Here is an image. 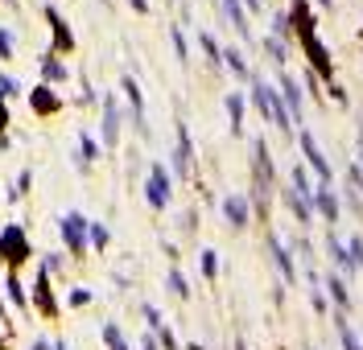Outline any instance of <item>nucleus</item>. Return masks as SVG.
<instances>
[{"mask_svg": "<svg viewBox=\"0 0 363 350\" xmlns=\"http://www.w3.org/2000/svg\"><path fill=\"white\" fill-rule=\"evenodd\" d=\"M223 12H227V21L236 25V33H240V37H248V17H244L240 0H223Z\"/></svg>", "mask_w": 363, "mask_h": 350, "instance_id": "obj_14", "label": "nucleus"}, {"mask_svg": "<svg viewBox=\"0 0 363 350\" xmlns=\"http://www.w3.org/2000/svg\"><path fill=\"white\" fill-rule=\"evenodd\" d=\"M95 157H99L95 140H91V136H83V169H87V161H95Z\"/></svg>", "mask_w": 363, "mask_h": 350, "instance_id": "obj_25", "label": "nucleus"}, {"mask_svg": "<svg viewBox=\"0 0 363 350\" xmlns=\"http://www.w3.org/2000/svg\"><path fill=\"white\" fill-rule=\"evenodd\" d=\"M252 99H256V107L265 111V120H273L277 128H289V111L281 107V99H277V91L269 87V83H252Z\"/></svg>", "mask_w": 363, "mask_h": 350, "instance_id": "obj_2", "label": "nucleus"}, {"mask_svg": "<svg viewBox=\"0 0 363 350\" xmlns=\"http://www.w3.org/2000/svg\"><path fill=\"white\" fill-rule=\"evenodd\" d=\"M8 301H12L17 309H25V305H29V297H25V289H21V281H17V276H8Z\"/></svg>", "mask_w": 363, "mask_h": 350, "instance_id": "obj_19", "label": "nucleus"}, {"mask_svg": "<svg viewBox=\"0 0 363 350\" xmlns=\"http://www.w3.org/2000/svg\"><path fill=\"white\" fill-rule=\"evenodd\" d=\"M8 128V107H4V95H0V132Z\"/></svg>", "mask_w": 363, "mask_h": 350, "instance_id": "obj_33", "label": "nucleus"}, {"mask_svg": "<svg viewBox=\"0 0 363 350\" xmlns=\"http://www.w3.org/2000/svg\"><path fill=\"white\" fill-rule=\"evenodd\" d=\"M190 161H194V144H190L186 128L178 124V173H190Z\"/></svg>", "mask_w": 363, "mask_h": 350, "instance_id": "obj_12", "label": "nucleus"}, {"mask_svg": "<svg viewBox=\"0 0 363 350\" xmlns=\"http://www.w3.org/2000/svg\"><path fill=\"white\" fill-rule=\"evenodd\" d=\"M244 4H248V8H260V0H244Z\"/></svg>", "mask_w": 363, "mask_h": 350, "instance_id": "obj_36", "label": "nucleus"}, {"mask_svg": "<svg viewBox=\"0 0 363 350\" xmlns=\"http://www.w3.org/2000/svg\"><path fill=\"white\" fill-rule=\"evenodd\" d=\"M103 342H107L112 350H128V342H124V334H120V326H116V322H107V326H103Z\"/></svg>", "mask_w": 363, "mask_h": 350, "instance_id": "obj_18", "label": "nucleus"}, {"mask_svg": "<svg viewBox=\"0 0 363 350\" xmlns=\"http://www.w3.org/2000/svg\"><path fill=\"white\" fill-rule=\"evenodd\" d=\"M0 95H21V83H12L8 74H0Z\"/></svg>", "mask_w": 363, "mask_h": 350, "instance_id": "obj_28", "label": "nucleus"}, {"mask_svg": "<svg viewBox=\"0 0 363 350\" xmlns=\"http://www.w3.org/2000/svg\"><path fill=\"white\" fill-rule=\"evenodd\" d=\"M45 21H50V33H54V45H58L62 54H70V50H74V37H70V29H66V21H62V12H58L54 4H45Z\"/></svg>", "mask_w": 363, "mask_h": 350, "instance_id": "obj_7", "label": "nucleus"}, {"mask_svg": "<svg viewBox=\"0 0 363 350\" xmlns=\"http://www.w3.org/2000/svg\"><path fill=\"white\" fill-rule=\"evenodd\" d=\"M223 58H227V66H231L236 74H248V66H244V54H240V50H227Z\"/></svg>", "mask_w": 363, "mask_h": 350, "instance_id": "obj_22", "label": "nucleus"}, {"mask_svg": "<svg viewBox=\"0 0 363 350\" xmlns=\"http://www.w3.org/2000/svg\"><path fill=\"white\" fill-rule=\"evenodd\" d=\"M29 103H33V111H37V116H50V111H58V107H62L58 91H54V87H45V83H41L37 91H29Z\"/></svg>", "mask_w": 363, "mask_h": 350, "instance_id": "obj_9", "label": "nucleus"}, {"mask_svg": "<svg viewBox=\"0 0 363 350\" xmlns=\"http://www.w3.org/2000/svg\"><path fill=\"white\" fill-rule=\"evenodd\" d=\"M58 231H62V239H66V248H70L74 256L87 252V231H91V223H87L83 215H74V210L62 215V219H58Z\"/></svg>", "mask_w": 363, "mask_h": 350, "instance_id": "obj_4", "label": "nucleus"}, {"mask_svg": "<svg viewBox=\"0 0 363 350\" xmlns=\"http://www.w3.org/2000/svg\"><path fill=\"white\" fill-rule=\"evenodd\" d=\"M360 149H363V120H360Z\"/></svg>", "mask_w": 363, "mask_h": 350, "instance_id": "obj_37", "label": "nucleus"}, {"mask_svg": "<svg viewBox=\"0 0 363 350\" xmlns=\"http://www.w3.org/2000/svg\"><path fill=\"white\" fill-rule=\"evenodd\" d=\"M302 153H306V161H310V165L318 169V177H322V182H335V169L326 165V157H322V149H318V140H314V136H310L306 128H302Z\"/></svg>", "mask_w": 363, "mask_h": 350, "instance_id": "obj_6", "label": "nucleus"}, {"mask_svg": "<svg viewBox=\"0 0 363 350\" xmlns=\"http://www.w3.org/2000/svg\"><path fill=\"white\" fill-rule=\"evenodd\" d=\"M252 157H256V206H260V215H265V210H269V186H273V161H269V153H265V140L252 144Z\"/></svg>", "mask_w": 363, "mask_h": 350, "instance_id": "obj_3", "label": "nucleus"}, {"mask_svg": "<svg viewBox=\"0 0 363 350\" xmlns=\"http://www.w3.org/2000/svg\"><path fill=\"white\" fill-rule=\"evenodd\" d=\"M223 215H227V223L240 231V227H248V202L244 198H223Z\"/></svg>", "mask_w": 363, "mask_h": 350, "instance_id": "obj_11", "label": "nucleus"}, {"mask_svg": "<svg viewBox=\"0 0 363 350\" xmlns=\"http://www.w3.org/2000/svg\"><path fill=\"white\" fill-rule=\"evenodd\" d=\"M203 50H207V54H211V62H219V58H223V54H219V45H215V37H211V33H203Z\"/></svg>", "mask_w": 363, "mask_h": 350, "instance_id": "obj_27", "label": "nucleus"}, {"mask_svg": "<svg viewBox=\"0 0 363 350\" xmlns=\"http://www.w3.org/2000/svg\"><path fill=\"white\" fill-rule=\"evenodd\" d=\"M29 256H33V248H29L25 227H21V223H8V227L0 231V260H4V264H12V268H21Z\"/></svg>", "mask_w": 363, "mask_h": 350, "instance_id": "obj_1", "label": "nucleus"}, {"mask_svg": "<svg viewBox=\"0 0 363 350\" xmlns=\"http://www.w3.org/2000/svg\"><path fill=\"white\" fill-rule=\"evenodd\" d=\"M203 272L215 276V252H203Z\"/></svg>", "mask_w": 363, "mask_h": 350, "instance_id": "obj_31", "label": "nucleus"}, {"mask_svg": "<svg viewBox=\"0 0 363 350\" xmlns=\"http://www.w3.org/2000/svg\"><path fill=\"white\" fill-rule=\"evenodd\" d=\"M227 111H231V128L240 132V120H244V99H240V95H227Z\"/></svg>", "mask_w": 363, "mask_h": 350, "instance_id": "obj_20", "label": "nucleus"}, {"mask_svg": "<svg viewBox=\"0 0 363 350\" xmlns=\"http://www.w3.org/2000/svg\"><path fill=\"white\" fill-rule=\"evenodd\" d=\"M128 4H132L136 12H149V0H128Z\"/></svg>", "mask_w": 363, "mask_h": 350, "instance_id": "obj_34", "label": "nucleus"}, {"mask_svg": "<svg viewBox=\"0 0 363 350\" xmlns=\"http://www.w3.org/2000/svg\"><path fill=\"white\" fill-rule=\"evenodd\" d=\"M269 252H273V260H277V268L285 272V281H293V276H298V272H293V260H289V252L281 248V239H277V235H269Z\"/></svg>", "mask_w": 363, "mask_h": 350, "instance_id": "obj_13", "label": "nucleus"}, {"mask_svg": "<svg viewBox=\"0 0 363 350\" xmlns=\"http://www.w3.org/2000/svg\"><path fill=\"white\" fill-rule=\"evenodd\" d=\"M0 58H4V62L12 58V37H8V29H0Z\"/></svg>", "mask_w": 363, "mask_h": 350, "instance_id": "obj_29", "label": "nucleus"}, {"mask_svg": "<svg viewBox=\"0 0 363 350\" xmlns=\"http://www.w3.org/2000/svg\"><path fill=\"white\" fill-rule=\"evenodd\" d=\"M41 78H45V87H50V83H62V78H66V66L45 54V58H41Z\"/></svg>", "mask_w": 363, "mask_h": 350, "instance_id": "obj_16", "label": "nucleus"}, {"mask_svg": "<svg viewBox=\"0 0 363 350\" xmlns=\"http://www.w3.org/2000/svg\"><path fill=\"white\" fill-rule=\"evenodd\" d=\"M335 322H339V334H343V347H347V350H363V347H360V338L351 334V326H347L343 318H335Z\"/></svg>", "mask_w": 363, "mask_h": 350, "instance_id": "obj_21", "label": "nucleus"}, {"mask_svg": "<svg viewBox=\"0 0 363 350\" xmlns=\"http://www.w3.org/2000/svg\"><path fill=\"white\" fill-rule=\"evenodd\" d=\"M54 268L62 272V256H58V252H50V256H45V272H54Z\"/></svg>", "mask_w": 363, "mask_h": 350, "instance_id": "obj_30", "label": "nucleus"}, {"mask_svg": "<svg viewBox=\"0 0 363 350\" xmlns=\"http://www.w3.org/2000/svg\"><path fill=\"white\" fill-rule=\"evenodd\" d=\"M33 301H37V309H41L45 318H58V301H54V293H50V272H45V268H41L37 281H33Z\"/></svg>", "mask_w": 363, "mask_h": 350, "instance_id": "obj_8", "label": "nucleus"}, {"mask_svg": "<svg viewBox=\"0 0 363 350\" xmlns=\"http://www.w3.org/2000/svg\"><path fill=\"white\" fill-rule=\"evenodd\" d=\"M281 87H285V103H289V120H298V116H302V91H298V83H293V78H281Z\"/></svg>", "mask_w": 363, "mask_h": 350, "instance_id": "obj_15", "label": "nucleus"}, {"mask_svg": "<svg viewBox=\"0 0 363 350\" xmlns=\"http://www.w3.org/2000/svg\"><path fill=\"white\" fill-rule=\"evenodd\" d=\"M116 140H120V107H116V99L107 95V99H103V144L112 149Z\"/></svg>", "mask_w": 363, "mask_h": 350, "instance_id": "obj_10", "label": "nucleus"}, {"mask_svg": "<svg viewBox=\"0 0 363 350\" xmlns=\"http://www.w3.org/2000/svg\"><path fill=\"white\" fill-rule=\"evenodd\" d=\"M8 4H17V0H8Z\"/></svg>", "mask_w": 363, "mask_h": 350, "instance_id": "obj_38", "label": "nucleus"}, {"mask_svg": "<svg viewBox=\"0 0 363 350\" xmlns=\"http://www.w3.org/2000/svg\"><path fill=\"white\" fill-rule=\"evenodd\" d=\"M87 239H91L95 248H107V227H99V223H91V231H87Z\"/></svg>", "mask_w": 363, "mask_h": 350, "instance_id": "obj_23", "label": "nucleus"}, {"mask_svg": "<svg viewBox=\"0 0 363 350\" xmlns=\"http://www.w3.org/2000/svg\"><path fill=\"white\" fill-rule=\"evenodd\" d=\"M326 289H331V297H335L339 305H347V289H343V281H339V276H331V281H326Z\"/></svg>", "mask_w": 363, "mask_h": 350, "instance_id": "obj_24", "label": "nucleus"}, {"mask_svg": "<svg viewBox=\"0 0 363 350\" xmlns=\"http://www.w3.org/2000/svg\"><path fill=\"white\" fill-rule=\"evenodd\" d=\"M169 289H174V297H186V293H190L186 281H182V272H169Z\"/></svg>", "mask_w": 363, "mask_h": 350, "instance_id": "obj_26", "label": "nucleus"}, {"mask_svg": "<svg viewBox=\"0 0 363 350\" xmlns=\"http://www.w3.org/2000/svg\"><path fill=\"white\" fill-rule=\"evenodd\" d=\"M314 194H318V206H322V215L335 223V219H339V202H335V194H331V190H314Z\"/></svg>", "mask_w": 363, "mask_h": 350, "instance_id": "obj_17", "label": "nucleus"}, {"mask_svg": "<svg viewBox=\"0 0 363 350\" xmlns=\"http://www.w3.org/2000/svg\"><path fill=\"white\" fill-rule=\"evenodd\" d=\"M87 301H91V293H87V289H74V293H70V305H87Z\"/></svg>", "mask_w": 363, "mask_h": 350, "instance_id": "obj_32", "label": "nucleus"}, {"mask_svg": "<svg viewBox=\"0 0 363 350\" xmlns=\"http://www.w3.org/2000/svg\"><path fill=\"white\" fill-rule=\"evenodd\" d=\"M145 198H149L153 210H165V206H169V173H165V165H153V169H149Z\"/></svg>", "mask_w": 363, "mask_h": 350, "instance_id": "obj_5", "label": "nucleus"}, {"mask_svg": "<svg viewBox=\"0 0 363 350\" xmlns=\"http://www.w3.org/2000/svg\"><path fill=\"white\" fill-rule=\"evenodd\" d=\"M33 350H50V342H33Z\"/></svg>", "mask_w": 363, "mask_h": 350, "instance_id": "obj_35", "label": "nucleus"}]
</instances>
